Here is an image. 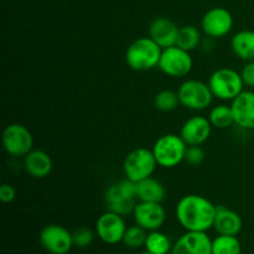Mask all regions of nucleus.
I'll use <instances>...</instances> for the list:
<instances>
[{
    "instance_id": "1",
    "label": "nucleus",
    "mask_w": 254,
    "mask_h": 254,
    "mask_svg": "<svg viewBox=\"0 0 254 254\" xmlns=\"http://www.w3.org/2000/svg\"><path fill=\"white\" fill-rule=\"evenodd\" d=\"M217 206L205 196L189 193L176 203L175 216L179 225L185 231L207 232L213 228Z\"/></svg>"
},
{
    "instance_id": "2",
    "label": "nucleus",
    "mask_w": 254,
    "mask_h": 254,
    "mask_svg": "<svg viewBox=\"0 0 254 254\" xmlns=\"http://www.w3.org/2000/svg\"><path fill=\"white\" fill-rule=\"evenodd\" d=\"M163 49L149 36L134 40L126 51L128 67L136 72H146L159 66Z\"/></svg>"
},
{
    "instance_id": "3",
    "label": "nucleus",
    "mask_w": 254,
    "mask_h": 254,
    "mask_svg": "<svg viewBox=\"0 0 254 254\" xmlns=\"http://www.w3.org/2000/svg\"><path fill=\"white\" fill-rule=\"evenodd\" d=\"M138 203V183L124 179L109 186L104 193V205L107 211L126 216L133 213Z\"/></svg>"
},
{
    "instance_id": "4",
    "label": "nucleus",
    "mask_w": 254,
    "mask_h": 254,
    "mask_svg": "<svg viewBox=\"0 0 254 254\" xmlns=\"http://www.w3.org/2000/svg\"><path fill=\"white\" fill-rule=\"evenodd\" d=\"M208 87L213 97L223 102H232L238 94L245 91L241 72L231 67H220L208 77Z\"/></svg>"
},
{
    "instance_id": "5",
    "label": "nucleus",
    "mask_w": 254,
    "mask_h": 254,
    "mask_svg": "<svg viewBox=\"0 0 254 254\" xmlns=\"http://www.w3.org/2000/svg\"><path fill=\"white\" fill-rule=\"evenodd\" d=\"M188 144L180 134L168 133L159 136L153 145V154L158 166L164 169H173L185 161Z\"/></svg>"
},
{
    "instance_id": "6",
    "label": "nucleus",
    "mask_w": 254,
    "mask_h": 254,
    "mask_svg": "<svg viewBox=\"0 0 254 254\" xmlns=\"http://www.w3.org/2000/svg\"><path fill=\"white\" fill-rule=\"evenodd\" d=\"M180 104L189 111L201 112L212 104L213 94L207 82L200 79H185L178 88Z\"/></svg>"
},
{
    "instance_id": "7",
    "label": "nucleus",
    "mask_w": 254,
    "mask_h": 254,
    "mask_svg": "<svg viewBox=\"0 0 254 254\" xmlns=\"http://www.w3.org/2000/svg\"><path fill=\"white\" fill-rule=\"evenodd\" d=\"M158 168L153 150L148 148H138L131 150L126 156L123 163V171L127 179L139 183L153 176Z\"/></svg>"
},
{
    "instance_id": "8",
    "label": "nucleus",
    "mask_w": 254,
    "mask_h": 254,
    "mask_svg": "<svg viewBox=\"0 0 254 254\" xmlns=\"http://www.w3.org/2000/svg\"><path fill=\"white\" fill-rule=\"evenodd\" d=\"M158 67L168 77L183 78L192 71L193 60L191 52L174 45L163 49Z\"/></svg>"
},
{
    "instance_id": "9",
    "label": "nucleus",
    "mask_w": 254,
    "mask_h": 254,
    "mask_svg": "<svg viewBox=\"0 0 254 254\" xmlns=\"http://www.w3.org/2000/svg\"><path fill=\"white\" fill-rule=\"evenodd\" d=\"M2 146L10 156L24 158L34 148V136L24 124H9L2 131Z\"/></svg>"
},
{
    "instance_id": "10",
    "label": "nucleus",
    "mask_w": 254,
    "mask_h": 254,
    "mask_svg": "<svg viewBox=\"0 0 254 254\" xmlns=\"http://www.w3.org/2000/svg\"><path fill=\"white\" fill-rule=\"evenodd\" d=\"M40 245L50 254H68L73 246L72 232L56 223L45 226L39 236Z\"/></svg>"
},
{
    "instance_id": "11",
    "label": "nucleus",
    "mask_w": 254,
    "mask_h": 254,
    "mask_svg": "<svg viewBox=\"0 0 254 254\" xmlns=\"http://www.w3.org/2000/svg\"><path fill=\"white\" fill-rule=\"evenodd\" d=\"M127 226L123 216L118 213L106 211L98 217L96 222V235L103 243L109 246L118 245L123 242L124 233H126Z\"/></svg>"
},
{
    "instance_id": "12",
    "label": "nucleus",
    "mask_w": 254,
    "mask_h": 254,
    "mask_svg": "<svg viewBox=\"0 0 254 254\" xmlns=\"http://www.w3.org/2000/svg\"><path fill=\"white\" fill-rule=\"evenodd\" d=\"M233 16L225 7H212L207 10L201 20V30L206 37L221 39L232 31Z\"/></svg>"
},
{
    "instance_id": "13",
    "label": "nucleus",
    "mask_w": 254,
    "mask_h": 254,
    "mask_svg": "<svg viewBox=\"0 0 254 254\" xmlns=\"http://www.w3.org/2000/svg\"><path fill=\"white\" fill-rule=\"evenodd\" d=\"M135 225L140 226L148 232L160 230L166 221V211L161 203L138 201L133 211Z\"/></svg>"
},
{
    "instance_id": "14",
    "label": "nucleus",
    "mask_w": 254,
    "mask_h": 254,
    "mask_svg": "<svg viewBox=\"0 0 254 254\" xmlns=\"http://www.w3.org/2000/svg\"><path fill=\"white\" fill-rule=\"evenodd\" d=\"M171 254H212V240L207 232L186 231L174 242Z\"/></svg>"
},
{
    "instance_id": "15",
    "label": "nucleus",
    "mask_w": 254,
    "mask_h": 254,
    "mask_svg": "<svg viewBox=\"0 0 254 254\" xmlns=\"http://www.w3.org/2000/svg\"><path fill=\"white\" fill-rule=\"evenodd\" d=\"M212 128V124L210 123L207 117L193 116L183 124L180 136L188 146L202 145L210 139Z\"/></svg>"
},
{
    "instance_id": "16",
    "label": "nucleus",
    "mask_w": 254,
    "mask_h": 254,
    "mask_svg": "<svg viewBox=\"0 0 254 254\" xmlns=\"http://www.w3.org/2000/svg\"><path fill=\"white\" fill-rule=\"evenodd\" d=\"M235 126L245 130H254V91H243L231 102Z\"/></svg>"
},
{
    "instance_id": "17",
    "label": "nucleus",
    "mask_w": 254,
    "mask_h": 254,
    "mask_svg": "<svg viewBox=\"0 0 254 254\" xmlns=\"http://www.w3.org/2000/svg\"><path fill=\"white\" fill-rule=\"evenodd\" d=\"M179 29L180 27L173 20L159 16L155 17L149 26V37L153 39L161 49H166L176 45Z\"/></svg>"
},
{
    "instance_id": "18",
    "label": "nucleus",
    "mask_w": 254,
    "mask_h": 254,
    "mask_svg": "<svg viewBox=\"0 0 254 254\" xmlns=\"http://www.w3.org/2000/svg\"><path fill=\"white\" fill-rule=\"evenodd\" d=\"M242 228L243 221L240 213L226 206H217L215 223H213V230L217 232V235L238 236Z\"/></svg>"
},
{
    "instance_id": "19",
    "label": "nucleus",
    "mask_w": 254,
    "mask_h": 254,
    "mask_svg": "<svg viewBox=\"0 0 254 254\" xmlns=\"http://www.w3.org/2000/svg\"><path fill=\"white\" fill-rule=\"evenodd\" d=\"M54 163L46 151L32 149L24 156V169L31 178L45 179L51 174Z\"/></svg>"
},
{
    "instance_id": "20",
    "label": "nucleus",
    "mask_w": 254,
    "mask_h": 254,
    "mask_svg": "<svg viewBox=\"0 0 254 254\" xmlns=\"http://www.w3.org/2000/svg\"><path fill=\"white\" fill-rule=\"evenodd\" d=\"M231 50L245 62L254 61V31L241 30L231 37Z\"/></svg>"
},
{
    "instance_id": "21",
    "label": "nucleus",
    "mask_w": 254,
    "mask_h": 254,
    "mask_svg": "<svg viewBox=\"0 0 254 254\" xmlns=\"http://www.w3.org/2000/svg\"><path fill=\"white\" fill-rule=\"evenodd\" d=\"M166 198V188L161 181L148 178L138 183V201L163 203Z\"/></svg>"
},
{
    "instance_id": "22",
    "label": "nucleus",
    "mask_w": 254,
    "mask_h": 254,
    "mask_svg": "<svg viewBox=\"0 0 254 254\" xmlns=\"http://www.w3.org/2000/svg\"><path fill=\"white\" fill-rule=\"evenodd\" d=\"M201 42H202L201 31L195 25H184L179 29L176 46L191 52L200 47Z\"/></svg>"
},
{
    "instance_id": "23",
    "label": "nucleus",
    "mask_w": 254,
    "mask_h": 254,
    "mask_svg": "<svg viewBox=\"0 0 254 254\" xmlns=\"http://www.w3.org/2000/svg\"><path fill=\"white\" fill-rule=\"evenodd\" d=\"M173 245L170 237L160 230L148 232L144 248L153 254H171Z\"/></svg>"
},
{
    "instance_id": "24",
    "label": "nucleus",
    "mask_w": 254,
    "mask_h": 254,
    "mask_svg": "<svg viewBox=\"0 0 254 254\" xmlns=\"http://www.w3.org/2000/svg\"><path fill=\"white\" fill-rule=\"evenodd\" d=\"M208 121L213 128L227 129L235 126V117H233L231 104H218L215 106L208 113Z\"/></svg>"
},
{
    "instance_id": "25",
    "label": "nucleus",
    "mask_w": 254,
    "mask_h": 254,
    "mask_svg": "<svg viewBox=\"0 0 254 254\" xmlns=\"http://www.w3.org/2000/svg\"><path fill=\"white\" fill-rule=\"evenodd\" d=\"M212 254H242V243L238 236L217 235L212 240Z\"/></svg>"
},
{
    "instance_id": "26",
    "label": "nucleus",
    "mask_w": 254,
    "mask_h": 254,
    "mask_svg": "<svg viewBox=\"0 0 254 254\" xmlns=\"http://www.w3.org/2000/svg\"><path fill=\"white\" fill-rule=\"evenodd\" d=\"M154 106L158 111L163 112V113L174 112L179 106H181L178 91L163 89V91L158 92L154 97Z\"/></svg>"
},
{
    "instance_id": "27",
    "label": "nucleus",
    "mask_w": 254,
    "mask_h": 254,
    "mask_svg": "<svg viewBox=\"0 0 254 254\" xmlns=\"http://www.w3.org/2000/svg\"><path fill=\"white\" fill-rule=\"evenodd\" d=\"M146 236H148V231L141 228L140 226H129L127 228L126 233H124L123 242L122 243H124V246H127L130 250H139V248L144 247V245H145Z\"/></svg>"
},
{
    "instance_id": "28",
    "label": "nucleus",
    "mask_w": 254,
    "mask_h": 254,
    "mask_svg": "<svg viewBox=\"0 0 254 254\" xmlns=\"http://www.w3.org/2000/svg\"><path fill=\"white\" fill-rule=\"evenodd\" d=\"M96 231H92L88 227H79L72 232L73 246L76 248H87L93 243L96 237Z\"/></svg>"
},
{
    "instance_id": "29",
    "label": "nucleus",
    "mask_w": 254,
    "mask_h": 254,
    "mask_svg": "<svg viewBox=\"0 0 254 254\" xmlns=\"http://www.w3.org/2000/svg\"><path fill=\"white\" fill-rule=\"evenodd\" d=\"M206 158L205 150L201 145H190L186 149L185 163L191 166H200Z\"/></svg>"
},
{
    "instance_id": "30",
    "label": "nucleus",
    "mask_w": 254,
    "mask_h": 254,
    "mask_svg": "<svg viewBox=\"0 0 254 254\" xmlns=\"http://www.w3.org/2000/svg\"><path fill=\"white\" fill-rule=\"evenodd\" d=\"M241 76L245 82V86H247L248 88H254V61L246 62L241 69Z\"/></svg>"
},
{
    "instance_id": "31",
    "label": "nucleus",
    "mask_w": 254,
    "mask_h": 254,
    "mask_svg": "<svg viewBox=\"0 0 254 254\" xmlns=\"http://www.w3.org/2000/svg\"><path fill=\"white\" fill-rule=\"evenodd\" d=\"M16 198V190L10 184H2L0 186V200L2 203H11Z\"/></svg>"
},
{
    "instance_id": "32",
    "label": "nucleus",
    "mask_w": 254,
    "mask_h": 254,
    "mask_svg": "<svg viewBox=\"0 0 254 254\" xmlns=\"http://www.w3.org/2000/svg\"><path fill=\"white\" fill-rule=\"evenodd\" d=\"M139 254H153V253L148 252V251H144V252H141V253H139Z\"/></svg>"
}]
</instances>
